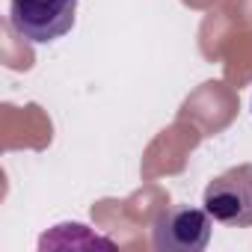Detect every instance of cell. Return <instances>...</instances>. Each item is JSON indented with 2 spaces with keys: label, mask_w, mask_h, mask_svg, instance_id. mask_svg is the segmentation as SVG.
I'll return each mask as SVG.
<instances>
[{
  "label": "cell",
  "mask_w": 252,
  "mask_h": 252,
  "mask_svg": "<svg viewBox=\"0 0 252 252\" xmlns=\"http://www.w3.org/2000/svg\"><path fill=\"white\" fill-rule=\"evenodd\" d=\"M80 0H9V24L30 45L63 39L77 18Z\"/></svg>",
  "instance_id": "1"
},
{
  "label": "cell",
  "mask_w": 252,
  "mask_h": 252,
  "mask_svg": "<svg viewBox=\"0 0 252 252\" xmlns=\"http://www.w3.org/2000/svg\"><path fill=\"white\" fill-rule=\"evenodd\" d=\"M202 205L222 225H252V163H237L211 178L202 193Z\"/></svg>",
  "instance_id": "2"
},
{
  "label": "cell",
  "mask_w": 252,
  "mask_h": 252,
  "mask_svg": "<svg viewBox=\"0 0 252 252\" xmlns=\"http://www.w3.org/2000/svg\"><path fill=\"white\" fill-rule=\"evenodd\" d=\"M211 214L205 208L175 205L155 222V249L160 252H202L211 243Z\"/></svg>",
  "instance_id": "3"
}]
</instances>
